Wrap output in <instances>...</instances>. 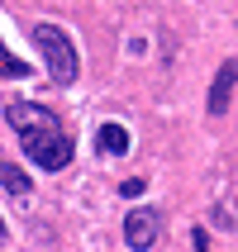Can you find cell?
I'll return each mask as SVG.
<instances>
[{
	"instance_id": "cell-1",
	"label": "cell",
	"mask_w": 238,
	"mask_h": 252,
	"mask_svg": "<svg viewBox=\"0 0 238 252\" xmlns=\"http://www.w3.org/2000/svg\"><path fill=\"white\" fill-rule=\"evenodd\" d=\"M5 119H10V128L19 133V148L29 153V162L43 171H62L71 162V138L57 128V114H48L43 105H34V100H19V105H10L5 110Z\"/></svg>"
},
{
	"instance_id": "cell-5",
	"label": "cell",
	"mask_w": 238,
	"mask_h": 252,
	"mask_svg": "<svg viewBox=\"0 0 238 252\" xmlns=\"http://www.w3.org/2000/svg\"><path fill=\"white\" fill-rule=\"evenodd\" d=\"M96 148L105 157H124L129 153V128L124 124H100L96 128Z\"/></svg>"
},
{
	"instance_id": "cell-10",
	"label": "cell",
	"mask_w": 238,
	"mask_h": 252,
	"mask_svg": "<svg viewBox=\"0 0 238 252\" xmlns=\"http://www.w3.org/2000/svg\"><path fill=\"white\" fill-rule=\"evenodd\" d=\"M0 243H5V219H0Z\"/></svg>"
},
{
	"instance_id": "cell-3",
	"label": "cell",
	"mask_w": 238,
	"mask_h": 252,
	"mask_svg": "<svg viewBox=\"0 0 238 252\" xmlns=\"http://www.w3.org/2000/svg\"><path fill=\"white\" fill-rule=\"evenodd\" d=\"M157 233H162V214H157V210H129V219H124V243L134 252H148L157 243Z\"/></svg>"
},
{
	"instance_id": "cell-6",
	"label": "cell",
	"mask_w": 238,
	"mask_h": 252,
	"mask_svg": "<svg viewBox=\"0 0 238 252\" xmlns=\"http://www.w3.org/2000/svg\"><path fill=\"white\" fill-rule=\"evenodd\" d=\"M0 186H5V190H10L14 200H24L29 190H34V186H29V176L19 167H14V162H5V157H0Z\"/></svg>"
},
{
	"instance_id": "cell-8",
	"label": "cell",
	"mask_w": 238,
	"mask_h": 252,
	"mask_svg": "<svg viewBox=\"0 0 238 252\" xmlns=\"http://www.w3.org/2000/svg\"><path fill=\"white\" fill-rule=\"evenodd\" d=\"M143 190H148V186H143L138 176H134V181H124V186H119V195H124V200H138Z\"/></svg>"
},
{
	"instance_id": "cell-4",
	"label": "cell",
	"mask_w": 238,
	"mask_h": 252,
	"mask_svg": "<svg viewBox=\"0 0 238 252\" xmlns=\"http://www.w3.org/2000/svg\"><path fill=\"white\" fill-rule=\"evenodd\" d=\"M234 91H238V57H234V62H224V67H219V76L210 81L205 110H210V114H229V100H234Z\"/></svg>"
},
{
	"instance_id": "cell-2",
	"label": "cell",
	"mask_w": 238,
	"mask_h": 252,
	"mask_svg": "<svg viewBox=\"0 0 238 252\" xmlns=\"http://www.w3.org/2000/svg\"><path fill=\"white\" fill-rule=\"evenodd\" d=\"M34 43H38L43 62H48V76H53L57 86H71V81H76V67H81V62H76L71 38L57 24H38V29H34Z\"/></svg>"
},
{
	"instance_id": "cell-9",
	"label": "cell",
	"mask_w": 238,
	"mask_h": 252,
	"mask_svg": "<svg viewBox=\"0 0 238 252\" xmlns=\"http://www.w3.org/2000/svg\"><path fill=\"white\" fill-rule=\"evenodd\" d=\"M191 243H196V252H210V238H205V228H191Z\"/></svg>"
},
{
	"instance_id": "cell-7",
	"label": "cell",
	"mask_w": 238,
	"mask_h": 252,
	"mask_svg": "<svg viewBox=\"0 0 238 252\" xmlns=\"http://www.w3.org/2000/svg\"><path fill=\"white\" fill-rule=\"evenodd\" d=\"M24 76H29V62L0 43V81H24Z\"/></svg>"
}]
</instances>
